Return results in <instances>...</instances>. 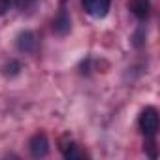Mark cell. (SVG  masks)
<instances>
[{
	"label": "cell",
	"instance_id": "obj_5",
	"mask_svg": "<svg viewBox=\"0 0 160 160\" xmlns=\"http://www.w3.org/2000/svg\"><path fill=\"white\" fill-rule=\"evenodd\" d=\"M72 28V21H70V15L64 8H60V12L57 13L55 21H53V30L58 34V36H66Z\"/></svg>",
	"mask_w": 160,
	"mask_h": 160
},
{
	"label": "cell",
	"instance_id": "obj_10",
	"mask_svg": "<svg viewBox=\"0 0 160 160\" xmlns=\"http://www.w3.org/2000/svg\"><path fill=\"white\" fill-rule=\"evenodd\" d=\"M36 2H38V0H21V6H23V12H25V10H32V8L36 6Z\"/></svg>",
	"mask_w": 160,
	"mask_h": 160
},
{
	"label": "cell",
	"instance_id": "obj_2",
	"mask_svg": "<svg viewBox=\"0 0 160 160\" xmlns=\"http://www.w3.org/2000/svg\"><path fill=\"white\" fill-rule=\"evenodd\" d=\"M15 45L21 53H34L38 49V36L32 30H23L15 38Z\"/></svg>",
	"mask_w": 160,
	"mask_h": 160
},
{
	"label": "cell",
	"instance_id": "obj_7",
	"mask_svg": "<svg viewBox=\"0 0 160 160\" xmlns=\"http://www.w3.org/2000/svg\"><path fill=\"white\" fill-rule=\"evenodd\" d=\"M60 152L68 160H79V158H83V152L79 151V147L73 141H66V139L60 141Z\"/></svg>",
	"mask_w": 160,
	"mask_h": 160
},
{
	"label": "cell",
	"instance_id": "obj_4",
	"mask_svg": "<svg viewBox=\"0 0 160 160\" xmlns=\"http://www.w3.org/2000/svg\"><path fill=\"white\" fill-rule=\"evenodd\" d=\"M28 147H30V154L34 158H42V156H45L49 152V139H47V136L43 132H40L30 139Z\"/></svg>",
	"mask_w": 160,
	"mask_h": 160
},
{
	"label": "cell",
	"instance_id": "obj_1",
	"mask_svg": "<svg viewBox=\"0 0 160 160\" xmlns=\"http://www.w3.org/2000/svg\"><path fill=\"white\" fill-rule=\"evenodd\" d=\"M139 128L147 138H152L158 130V111L154 108H145L139 115Z\"/></svg>",
	"mask_w": 160,
	"mask_h": 160
},
{
	"label": "cell",
	"instance_id": "obj_8",
	"mask_svg": "<svg viewBox=\"0 0 160 160\" xmlns=\"http://www.w3.org/2000/svg\"><path fill=\"white\" fill-rule=\"evenodd\" d=\"M15 6V0H0V15H4Z\"/></svg>",
	"mask_w": 160,
	"mask_h": 160
},
{
	"label": "cell",
	"instance_id": "obj_9",
	"mask_svg": "<svg viewBox=\"0 0 160 160\" xmlns=\"http://www.w3.org/2000/svg\"><path fill=\"white\" fill-rule=\"evenodd\" d=\"M19 70H21V64L15 62V60H12V62L6 66V73H8V75H15V73H19Z\"/></svg>",
	"mask_w": 160,
	"mask_h": 160
},
{
	"label": "cell",
	"instance_id": "obj_6",
	"mask_svg": "<svg viewBox=\"0 0 160 160\" xmlns=\"http://www.w3.org/2000/svg\"><path fill=\"white\" fill-rule=\"evenodd\" d=\"M128 8H130V12H132L139 21H143V19L149 17L151 2H149V0H130V2H128Z\"/></svg>",
	"mask_w": 160,
	"mask_h": 160
},
{
	"label": "cell",
	"instance_id": "obj_3",
	"mask_svg": "<svg viewBox=\"0 0 160 160\" xmlns=\"http://www.w3.org/2000/svg\"><path fill=\"white\" fill-rule=\"evenodd\" d=\"M81 2H83L85 12L96 19L106 17L109 12V6H111V0H81Z\"/></svg>",
	"mask_w": 160,
	"mask_h": 160
}]
</instances>
